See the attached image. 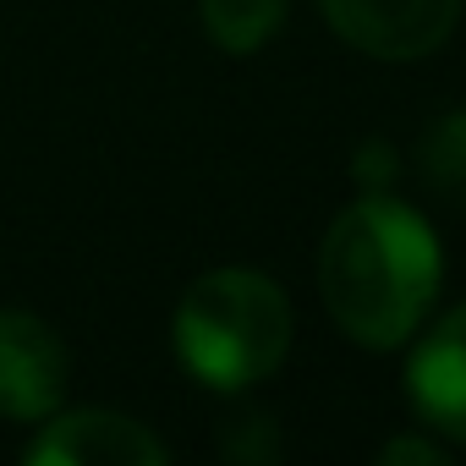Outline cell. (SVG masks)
<instances>
[{"instance_id": "cell-4", "label": "cell", "mask_w": 466, "mask_h": 466, "mask_svg": "<svg viewBox=\"0 0 466 466\" xmlns=\"http://www.w3.org/2000/svg\"><path fill=\"white\" fill-rule=\"evenodd\" d=\"M66 346L45 319L23 308L0 313V417L45 422L66 395Z\"/></svg>"}, {"instance_id": "cell-1", "label": "cell", "mask_w": 466, "mask_h": 466, "mask_svg": "<svg viewBox=\"0 0 466 466\" xmlns=\"http://www.w3.org/2000/svg\"><path fill=\"white\" fill-rule=\"evenodd\" d=\"M439 275L444 258L433 225L384 192L340 208L319 253L324 308L368 351H395L422 329L439 297Z\"/></svg>"}, {"instance_id": "cell-3", "label": "cell", "mask_w": 466, "mask_h": 466, "mask_svg": "<svg viewBox=\"0 0 466 466\" xmlns=\"http://www.w3.org/2000/svg\"><path fill=\"white\" fill-rule=\"evenodd\" d=\"M319 6L351 50L379 61L433 56L461 17V0H319Z\"/></svg>"}, {"instance_id": "cell-6", "label": "cell", "mask_w": 466, "mask_h": 466, "mask_svg": "<svg viewBox=\"0 0 466 466\" xmlns=\"http://www.w3.org/2000/svg\"><path fill=\"white\" fill-rule=\"evenodd\" d=\"M411 406L428 428L466 444V302L450 308L411 357Z\"/></svg>"}, {"instance_id": "cell-7", "label": "cell", "mask_w": 466, "mask_h": 466, "mask_svg": "<svg viewBox=\"0 0 466 466\" xmlns=\"http://www.w3.org/2000/svg\"><path fill=\"white\" fill-rule=\"evenodd\" d=\"M203 28L219 50L248 56L258 45H269L286 23V0H198Z\"/></svg>"}, {"instance_id": "cell-9", "label": "cell", "mask_w": 466, "mask_h": 466, "mask_svg": "<svg viewBox=\"0 0 466 466\" xmlns=\"http://www.w3.org/2000/svg\"><path fill=\"white\" fill-rule=\"evenodd\" d=\"M379 461H384V466H400V461H417V466H444V450H439V444H428V439H390V444L379 450Z\"/></svg>"}, {"instance_id": "cell-2", "label": "cell", "mask_w": 466, "mask_h": 466, "mask_svg": "<svg viewBox=\"0 0 466 466\" xmlns=\"http://www.w3.org/2000/svg\"><path fill=\"white\" fill-rule=\"evenodd\" d=\"M170 335H176L181 368L198 384H208L219 395H237L286 362L291 302L258 269H214V275L187 286Z\"/></svg>"}, {"instance_id": "cell-5", "label": "cell", "mask_w": 466, "mask_h": 466, "mask_svg": "<svg viewBox=\"0 0 466 466\" xmlns=\"http://www.w3.org/2000/svg\"><path fill=\"white\" fill-rule=\"evenodd\" d=\"M34 466H159L165 444L121 417V411H66V417H45L39 439L28 444Z\"/></svg>"}, {"instance_id": "cell-8", "label": "cell", "mask_w": 466, "mask_h": 466, "mask_svg": "<svg viewBox=\"0 0 466 466\" xmlns=\"http://www.w3.org/2000/svg\"><path fill=\"white\" fill-rule=\"evenodd\" d=\"M422 176L450 192V198H466V110L444 116L428 137H422Z\"/></svg>"}]
</instances>
